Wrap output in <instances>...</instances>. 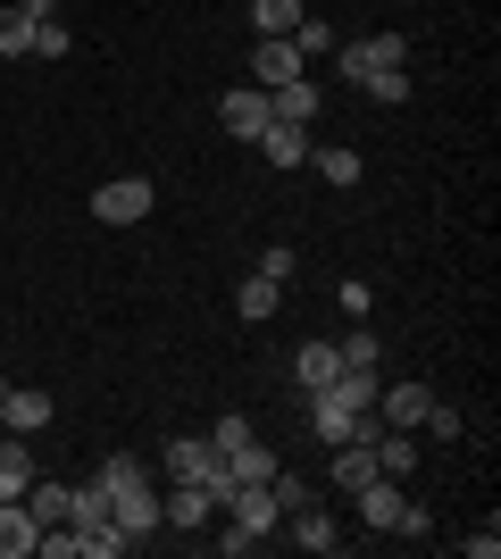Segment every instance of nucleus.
I'll list each match as a JSON object with an SVG mask.
<instances>
[{
    "mask_svg": "<svg viewBox=\"0 0 501 559\" xmlns=\"http://www.w3.org/2000/svg\"><path fill=\"white\" fill-rule=\"evenodd\" d=\"M151 201H159V192H151V176H109V185L93 192V217H100V226H143Z\"/></svg>",
    "mask_w": 501,
    "mask_h": 559,
    "instance_id": "nucleus-1",
    "label": "nucleus"
},
{
    "mask_svg": "<svg viewBox=\"0 0 501 559\" xmlns=\"http://www.w3.org/2000/svg\"><path fill=\"white\" fill-rule=\"evenodd\" d=\"M217 126H226L235 142H260L267 126H276V109H267L260 84H226V93H217Z\"/></svg>",
    "mask_w": 501,
    "mask_h": 559,
    "instance_id": "nucleus-2",
    "label": "nucleus"
},
{
    "mask_svg": "<svg viewBox=\"0 0 501 559\" xmlns=\"http://www.w3.org/2000/svg\"><path fill=\"white\" fill-rule=\"evenodd\" d=\"M334 68L351 75V84L377 75V68H409V43L402 34H359V43H334Z\"/></svg>",
    "mask_w": 501,
    "mask_h": 559,
    "instance_id": "nucleus-3",
    "label": "nucleus"
},
{
    "mask_svg": "<svg viewBox=\"0 0 501 559\" xmlns=\"http://www.w3.org/2000/svg\"><path fill=\"white\" fill-rule=\"evenodd\" d=\"M293 75H310V59H301L285 34H260V43H251V84L276 93V84H293Z\"/></svg>",
    "mask_w": 501,
    "mask_h": 559,
    "instance_id": "nucleus-4",
    "label": "nucleus"
},
{
    "mask_svg": "<svg viewBox=\"0 0 501 559\" xmlns=\"http://www.w3.org/2000/svg\"><path fill=\"white\" fill-rule=\"evenodd\" d=\"M402 476H368V485L351 492V510H359V526H368V535H393V518H402Z\"/></svg>",
    "mask_w": 501,
    "mask_h": 559,
    "instance_id": "nucleus-5",
    "label": "nucleus"
},
{
    "mask_svg": "<svg viewBox=\"0 0 501 559\" xmlns=\"http://www.w3.org/2000/svg\"><path fill=\"white\" fill-rule=\"evenodd\" d=\"M226 518L251 526V535H276V526H285V501H276V485H235L226 492Z\"/></svg>",
    "mask_w": 501,
    "mask_h": 559,
    "instance_id": "nucleus-6",
    "label": "nucleus"
},
{
    "mask_svg": "<svg viewBox=\"0 0 501 559\" xmlns=\"http://www.w3.org/2000/svg\"><path fill=\"white\" fill-rule=\"evenodd\" d=\"M267 109H276V126H318L326 84H318V75H293V84H276V93H267Z\"/></svg>",
    "mask_w": 501,
    "mask_h": 559,
    "instance_id": "nucleus-7",
    "label": "nucleus"
},
{
    "mask_svg": "<svg viewBox=\"0 0 501 559\" xmlns=\"http://www.w3.org/2000/svg\"><path fill=\"white\" fill-rule=\"evenodd\" d=\"M326 451H334V460H326V485H334V492H359L368 476H384V467H377V443H359V435H351V443H326Z\"/></svg>",
    "mask_w": 501,
    "mask_h": 559,
    "instance_id": "nucleus-8",
    "label": "nucleus"
},
{
    "mask_svg": "<svg viewBox=\"0 0 501 559\" xmlns=\"http://www.w3.org/2000/svg\"><path fill=\"white\" fill-rule=\"evenodd\" d=\"M50 418H59V401H50V393H17V384L0 393V426H9V435H43Z\"/></svg>",
    "mask_w": 501,
    "mask_h": 559,
    "instance_id": "nucleus-9",
    "label": "nucleus"
},
{
    "mask_svg": "<svg viewBox=\"0 0 501 559\" xmlns=\"http://www.w3.org/2000/svg\"><path fill=\"white\" fill-rule=\"evenodd\" d=\"M251 151H260L267 167H285V176H293V167H310V126H267Z\"/></svg>",
    "mask_w": 501,
    "mask_h": 559,
    "instance_id": "nucleus-10",
    "label": "nucleus"
},
{
    "mask_svg": "<svg viewBox=\"0 0 501 559\" xmlns=\"http://www.w3.org/2000/svg\"><path fill=\"white\" fill-rule=\"evenodd\" d=\"M334 376H343V350L334 343H301L293 350V384H301V393H326Z\"/></svg>",
    "mask_w": 501,
    "mask_h": 559,
    "instance_id": "nucleus-11",
    "label": "nucleus"
},
{
    "mask_svg": "<svg viewBox=\"0 0 501 559\" xmlns=\"http://www.w3.org/2000/svg\"><path fill=\"white\" fill-rule=\"evenodd\" d=\"M427 384H377V418L384 426H409V435H418V418H427Z\"/></svg>",
    "mask_w": 501,
    "mask_h": 559,
    "instance_id": "nucleus-12",
    "label": "nucleus"
},
{
    "mask_svg": "<svg viewBox=\"0 0 501 559\" xmlns=\"http://www.w3.org/2000/svg\"><path fill=\"white\" fill-rule=\"evenodd\" d=\"M310 167H318V176H326L334 192H351L359 176H368V159H359L351 142H310Z\"/></svg>",
    "mask_w": 501,
    "mask_h": 559,
    "instance_id": "nucleus-13",
    "label": "nucleus"
},
{
    "mask_svg": "<svg viewBox=\"0 0 501 559\" xmlns=\"http://www.w3.org/2000/svg\"><path fill=\"white\" fill-rule=\"evenodd\" d=\"M285 518H293V543H301V551H318V559H326V551H343V526H334V518L318 510V501H301V510H285Z\"/></svg>",
    "mask_w": 501,
    "mask_h": 559,
    "instance_id": "nucleus-14",
    "label": "nucleus"
},
{
    "mask_svg": "<svg viewBox=\"0 0 501 559\" xmlns=\"http://www.w3.org/2000/svg\"><path fill=\"white\" fill-rule=\"evenodd\" d=\"M43 543V526H34V510L25 501H0V559H25Z\"/></svg>",
    "mask_w": 501,
    "mask_h": 559,
    "instance_id": "nucleus-15",
    "label": "nucleus"
},
{
    "mask_svg": "<svg viewBox=\"0 0 501 559\" xmlns=\"http://www.w3.org/2000/svg\"><path fill=\"white\" fill-rule=\"evenodd\" d=\"M159 518H167V526H210L217 501H210V485H176V492L159 501Z\"/></svg>",
    "mask_w": 501,
    "mask_h": 559,
    "instance_id": "nucleus-16",
    "label": "nucleus"
},
{
    "mask_svg": "<svg viewBox=\"0 0 501 559\" xmlns=\"http://www.w3.org/2000/svg\"><path fill=\"white\" fill-rule=\"evenodd\" d=\"M25 485H34V451H25V435H9L0 443V501H25Z\"/></svg>",
    "mask_w": 501,
    "mask_h": 559,
    "instance_id": "nucleus-17",
    "label": "nucleus"
},
{
    "mask_svg": "<svg viewBox=\"0 0 501 559\" xmlns=\"http://www.w3.org/2000/svg\"><path fill=\"white\" fill-rule=\"evenodd\" d=\"M25 510H34V526H68V485H50L43 467H34V485H25Z\"/></svg>",
    "mask_w": 501,
    "mask_h": 559,
    "instance_id": "nucleus-18",
    "label": "nucleus"
},
{
    "mask_svg": "<svg viewBox=\"0 0 501 559\" xmlns=\"http://www.w3.org/2000/svg\"><path fill=\"white\" fill-rule=\"evenodd\" d=\"M226 467H235V485H267V476H276V467H285V460H276V451H267L260 435H251V443H242V451H226Z\"/></svg>",
    "mask_w": 501,
    "mask_h": 559,
    "instance_id": "nucleus-19",
    "label": "nucleus"
},
{
    "mask_svg": "<svg viewBox=\"0 0 501 559\" xmlns=\"http://www.w3.org/2000/svg\"><path fill=\"white\" fill-rule=\"evenodd\" d=\"M310 17V0H251V25H260V34H285L293 43V25Z\"/></svg>",
    "mask_w": 501,
    "mask_h": 559,
    "instance_id": "nucleus-20",
    "label": "nucleus"
},
{
    "mask_svg": "<svg viewBox=\"0 0 501 559\" xmlns=\"http://www.w3.org/2000/svg\"><path fill=\"white\" fill-rule=\"evenodd\" d=\"M276 301H285V284H267V276H251L235 293V318H251V326H267V318H276Z\"/></svg>",
    "mask_w": 501,
    "mask_h": 559,
    "instance_id": "nucleus-21",
    "label": "nucleus"
},
{
    "mask_svg": "<svg viewBox=\"0 0 501 559\" xmlns=\"http://www.w3.org/2000/svg\"><path fill=\"white\" fill-rule=\"evenodd\" d=\"M0 59H34V17H25L17 0L0 9Z\"/></svg>",
    "mask_w": 501,
    "mask_h": 559,
    "instance_id": "nucleus-22",
    "label": "nucleus"
},
{
    "mask_svg": "<svg viewBox=\"0 0 501 559\" xmlns=\"http://www.w3.org/2000/svg\"><path fill=\"white\" fill-rule=\"evenodd\" d=\"M359 93L377 100V109H402V100H409V68H377V75H359Z\"/></svg>",
    "mask_w": 501,
    "mask_h": 559,
    "instance_id": "nucleus-23",
    "label": "nucleus"
},
{
    "mask_svg": "<svg viewBox=\"0 0 501 559\" xmlns=\"http://www.w3.org/2000/svg\"><path fill=\"white\" fill-rule=\"evenodd\" d=\"M334 43H343V34H334L326 17H301V25H293V50H301V59H334Z\"/></svg>",
    "mask_w": 501,
    "mask_h": 559,
    "instance_id": "nucleus-24",
    "label": "nucleus"
},
{
    "mask_svg": "<svg viewBox=\"0 0 501 559\" xmlns=\"http://www.w3.org/2000/svg\"><path fill=\"white\" fill-rule=\"evenodd\" d=\"M334 350H343V368H384V334H359V326H351Z\"/></svg>",
    "mask_w": 501,
    "mask_h": 559,
    "instance_id": "nucleus-25",
    "label": "nucleus"
},
{
    "mask_svg": "<svg viewBox=\"0 0 501 559\" xmlns=\"http://www.w3.org/2000/svg\"><path fill=\"white\" fill-rule=\"evenodd\" d=\"M418 426H427L434 443H460V435H468V418H460L452 401H427V418H418Z\"/></svg>",
    "mask_w": 501,
    "mask_h": 559,
    "instance_id": "nucleus-26",
    "label": "nucleus"
},
{
    "mask_svg": "<svg viewBox=\"0 0 501 559\" xmlns=\"http://www.w3.org/2000/svg\"><path fill=\"white\" fill-rule=\"evenodd\" d=\"M251 443V418H242V409H226V418L210 426V451H242Z\"/></svg>",
    "mask_w": 501,
    "mask_h": 559,
    "instance_id": "nucleus-27",
    "label": "nucleus"
},
{
    "mask_svg": "<svg viewBox=\"0 0 501 559\" xmlns=\"http://www.w3.org/2000/svg\"><path fill=\"white\" fill-rule=\"evenodd\" d=\"M34 59H68V17H43V25H34Z\"/></svg>",
    "mask_w": 501,
    "mask_h": 559,
    "instance_id": "nucleus-28",
    "label": "nucleus"
},
{
    "mask_svg": "<svg viewBox=\"0 0 501 559\" xmlns=\"http://www.w3.org/2000/svg\"><path fill=\"white\" fill-rule=\"evenodd\" d=\"M34 551H50V559H84V535H75V526H43V543H34Z\"/></svg>",
    "mask_w": 501,
    "mask_h": 559,
    "instance_id": "nucleus-29",
    "label": "nucleus"
},
{
    "mask_svg": "<svg viewBox=\"0 0 501 559\" xmlns=\"http://www.w3.org/2000/svg\"><path fill=\"white\" fill-rule=\"evenodd\" d=\"M334 301H343V318H368V309H377V293H368L359 276H343V284H334Z\"/></svg>",
    "mask_w": 501,
    "mask_h": 559,
    "instance_id": "nucleus-30",
    "label": "nucleus"
},
{
    "mask_svg": "<svg viewBox=\"0 0 501 559\" xmlns=\"http://www.w3.org/2000/svg\"><path fill=\"white\" fill-rule=\"evenodd\" d=\"M210 526H217V518H210ZM217 551H226V559H242V551H260V535H251V526H235V518H226V526H217Z\"/></svg>",
    "mask_w": 501,
    "mask_h": 559,
    "instance_id": "nucleus-31",
    "label": "nucleus"
},
{
    "mask_svg": "<svg viewBox=\"0 0 501 559\" xmlns=\"http://www.w3.org/2000/svg\"><path fill=\"white\" fill-rule=\"evenodd\" d=\"M251 276H267V284H293V251H285V242H267V251H260V267H251Z\"/></svg>",
    "mask_w": 501,
    "mask_h": 559,
    "instance_id": "nucleus-32",
    "label": "nucleus"
},
{
    "mask_svg": "<svg viewBox=\"0 0 501 559\" xmlns=\"http://www.w3.org/2000/svg\"><path fill=\"white\" fill-rule=\"evenodd\" d=\"M17 9H25L34 25H43V17H59V0H17Z\"/></svg>",
    "mask_w": 501,
    "mask_h": 559,
    "instance_id": "nucleus-33",
    "label": "nucleus"
}]
</instances>
